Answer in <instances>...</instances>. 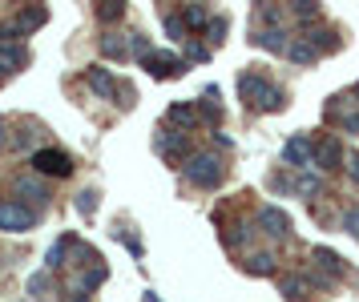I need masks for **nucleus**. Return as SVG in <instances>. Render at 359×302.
I'll return each instance as SVG.
<instances>
[{
  "label": "nucleus",
  "mask_w": 359,
  "mask_h": 302,
  "mask_svg": "<svg viewBox=\"0 0 359 302\" xmlns=\"http://www.w3.org/2000/svg\"><path fill=\"white\" fill-rule=\"evenodd\" d=\"M238 89H243V97L250 101V105H259V109H283L278 85H271V81L259 77V73H246V77L238 81Z\"/></svg>",
  "instance_id": "nucleus-1"
},
{
  "label": "nucleus",
  "mask_w": 359,
  "mask_h": 302,
  "mask_svg": "<svg viewBox=\"0 0 359 302\" xmlns=\"http://www.w3.org/2000/svg\"><path fill=\"white\" fill-rule=\"evenodd\" d=\"M29 226H36V214L29 206L0 202V230H29Z\"/></svg>",
  "instance_id": "nucleus-2"
},
{
  "label": "nucleus",
  "mask_w": 359,
  "mask_h": 302,
  "mask_svg": "<svg viewBox=\"0 0 359 302\" xmlns=\"http://www.w3.org/2000/svg\"><path fill=\"white\" fill-rule=\"evenodd\" d=\"M186 174H190L194 186H218V181H222V165H218L214 158H194Z\"/></svg>",
  "instance_id": "nucleus-3"
},
{
  "label": "nucleus",
  "mask_w": 359,
  "mask_h": 302,
  "mask_svg": "<svg viewBox=\"0 0 359 302\" xmlns=\"http://www.w3.org/2000/svg\"><path fill=\"white\" fill-rule=\"evenodd\" d=\"M33 165L41 170V174H61V177L73 170V165H69V158L61 153V149H41V153L33 158Z\"/></svg>",
  "instance_id": "nucleus-4"
},
{
  "label": "nucleus",
  "mask_w": 359,
  "mask_h": 302,
  "mask_svg": "<svg viewBox=\"0 0 359 302\" xmlns=\"http://www.w3.org/2000/svg\"><path fill=\"white\" fill-rule=\"evenodd\" d=\"M259 222L266 226V234H275V238H283V234L291 230V218H287L283 210H275V206H266V210H262V214H259Z\"/></svg>",
  "instance_id": "nucleus-5"
},
{
  "label": "nucleus",
  "mask_w": 359,
  "mask_h": 302,
  "mask_svg": "<svg viewBox=\"0 0 359 302\" xmlns=\"http://www.w3.org/2000/svg\"><path fill=\"white\" fill-rule=\"evenodd\" d=\"M146 64H149V73H154V77H178V73H182V61H178V57H165V53H154Z\"/></svg>",
  "instance_id": "nucleus-6"
},
{
  "label": "nucleus",
  "mask_w": 359,
  "mask_h": 302,
  "mask_svg": "<svg viewBox=\"0 0 359 302\" xmlns=\"http://www.w3.org/2000/svg\"><path fill=\"white\" fill-rule=\"evenodd\" d=\"M315 161H319L323 170H335V165L343 161L339 145H335V142H323V145H315Z\"/></svg>",
  "instance_id": "nucleus-7"
},
{
  "label": "nucleus",
  "mask_w": 359,
  "mask_h": 302,
  "mask_svg": "<svg viewBox=\"0 0 359 302\" xmlns=\"http://www.w3.org/2000/svg\"><path fill=\"white\" fill-rule=\"evenodd\" d=\"M89 89L101 93V97H114V77H109L105 69H93V73H89Z\"/></svg>",
  "instance_id": "nucleus-8"
},
{
  "label": "nucleus",
  "mask_w": 359,
  "mask_h": 302,
  "mask_svg": "<svg viewBox=\"0 0 359 302\" xmlns=\"http://www.w3.org/2000/svg\"><path fill=\"white\" fill-rule=\"evenodd\" d=\"M307 153H311L307 137H294V142L287 145V161H294V165H307Z\"/></svg>",
  "instance_id": "nucleus-9"
},
{
  "label": "nucleus",
  "mask_w": 359,
  "mask_h": 302,
  "mask_svg": "<svg viewBox=\"0 0 359 302\" xmlns=\"http://www.w3.org/2000/svg\"><path fill=\"white\" fill-rule=\"evenodd\" d=\"M271 262H275L271 254H259V258H250V270H259V274H271Z\"/></svg>",
  "instance_id": "nucleus-10"
},
{
  "label": "nucleus",
  "mask_w": 359,
  "mask_h": 302,
  "mask_svg": "<svg viewBox=\"0 0 359 302\" xmlns=\"http://www.w3.org/2000/svg\"><path fill=\"white\" fill-rule=\"evenodd\" d=\"M347 230L359 238V210H355V214H347Z\"/></svg>",
  "instance_id": "nucleus-11"
},
{
  "label": "nucleus",
  "mask_w": 359,
  "mask_h": 302,
  "mask_svg": "<svg viewBox=\"0 0 359 302\" xmlns=\"http://www.w3.org/2000/svg\"><path fill=\"white\" fill-rule=\"evenodd\" d=\"M114 16H121V8H117V4H109V8H101V20H114Z\"/></svg>",
  "instance_id": "nucleus-12"
},
{
  "label": "nucleus",
  "mask_w": 359,
  "mask_h": 302,
  "mask_svg": "<svg viewBox=\"0 0 359 302\" xmlns=\"http://www.w3.org/2000/svg\"><path fill=\"white\" fill-rule=\"evenodd\" d=\"M347 170H351V177L359 181V158H351V161H347Z\"/></svg>",
  "instance_id": "nucleus-13"
},
{
  "label": "nucleus",
  "mask_w": 359,
  "mask_h": 302,
  "mask_svg": "<svg viewBox=\"0 0 359 302\" xmlns=\"http://www.w3.org/2000/svg\"><path fill=\"white\" fill-rule=\"evenodd\" d=\"M0 142H4V125H0Z\"/></svg>",
  "instance_id": "nucleus-14"
}]
</instances>
